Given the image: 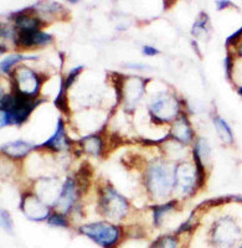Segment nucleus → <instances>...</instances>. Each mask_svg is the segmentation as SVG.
I'll use <instances>...</instances> for the list:
<instances>
[{"instance_id": "obj_1", "label": "nucleus", "mask_w": 242, "mask_h": 248, "mask_svg": "<svg viewBox=\"0 0 242 248\" xmlns=\"http://www.w3.org/2000/svg\"><path fill=\"white\" fill-rule=\"evenodd\" d=\"M43 99H35L32 97L24 96L23 93L13 88L12 94H1V106H0V123L1 127L6 125H21L31 112L43 103Z\"/></svg>"}, {"instance_id": "obj_2", "label": "nucleus", "mask_w": 242, "mask_h": 248, "mask_svg": "<svg viewBox=\"0 0 242 248\" xmlns=\"http://www.w3.org/2000/svg\"><path fill=\"white\" fill-rule=\"evenodd\" d=\"M146 186L158 198H163L175 187V168L163 161H155L146 172Z\"/></svg>"}, {"instance_id": "obj_3", "label": "nucleus", "mask_w": 242, "mask_h": 248, "mask_svg": "<svg viewBox=\"0 0 242 248\" xmlns=\"http://www.w3.org/2000/svg\"><path fill=\"white\" fill-rule=\"evenodd\" d=\"M80 233L85 234L93 242L103 248H114L121 238V230L118 226L107 222H93L82 225L79 229Z\"/></svg>"}, {"instance_id": "obj_4", "label": "nucleus", "mask_w": 242, "mask_h": 248, "mask_svg": "<svg viewBox=\"0 0 242 248\" xmlns=\"http://www.w3.org/2000/svg\"><path fill=\"white\" fill-rule=\"evenodd\" d=\"M98 207L101 214L111 220H121L129 210L128 201L110 185L101 190Z\"/></svg>"}, {"instance_id": "obj_5", "label": "nucleus", "mask_w": 242, "mask_h": 248, "mask_svg": "<svg viewBox=\"0 0 242 248\" xmlns=\"http://www.w3.org/2000/svg\"><path fill=\"white\" fill-rule=\"evenodd\" d=\"M241 237V229L231 216H224L212 226L211 240L217 247H232Z\"/></svg>"}, {"instance_id": "obj_6", "label": "nucleus", "mask_w": 242, "mask_h": 248, "mask_svg": "<svg viewBox=\"0 0 242 248\" xmlns=\"http://www.w3.org/2000/svg\"><path fill=\"white\" fill-rule=\"evenodd\" d=\"M41 82L36 72L28 67H20L15 71L13 88L23 93L24 96L35 98L41 87Z\"/></svg>"}, {"instance_id": "obj_7", "label": "nucleus", "mask_w": 242, "mask_h": 248, "mask_svg": "<svg viewBox=\"0 0 242 248\" xmlns=\"http://www.w3.org/2000/svg\"><path fill=\"white\" fill-rule=\"evenodd\" d=\"M150 113L155 122L166 123L177 116L179 102L175 99L174 96H168V94L158 97L150 105Z\"/></svg>"}, {"instance_id": "obj_8", "label": "nucleus", "mask_w": 242, "mask_h": 248, "mask_svg": "<svg viewBox=\"0 0 242 248\" xmlns=\"http://www.w3.org/2000/svg\"><path fill=\"white\" fill-rule=\"evenodd\" d=\"M197 187L196 170L189 164H180L175 168V189L181 195L192 194Z\"/></svg>"}, {"instance_id": "obj_9", "label": "nucleus", "mask_w": 242, "mask_h": 248, "mask_svg": "<svg viewBox=\"0 0 242 248\" xmlns=\"http://www.w3.org/2000/svg\"><path fill=\"white\" fill-rule=\"evenodd\" d=\"M21 209H23L26 217L30 218L31 221H35V222L45 221L46 218L50 217L48 206L32 194L24 195L23 201H21Z\"/></svg>"}, {"instance_id": "obj_10", "label": "nucleus", "mask_w": 242, "mask_h": 248, "mask_svg": "<svg viewBox=\"0 0 242 248\" xmlns=\"http://www.w3.org/2000/svg\"><path fill=\"white\" fill-rule=\"evenodd\" d=\"M51 41L52 36L43 31H16L14 36V43L25 48L48 45Z\"/></svg>"}, {"instance_id": "obj_11", "label": "nucleus", "mask_w": 242, "mask_h": 248, "mask_svg": "<svg viewBox=\"0 0 242 248\" xmlns=\"http://www.w3.org/2000/svg\"><path fill=\"white\" fill-rule=\"evenodd\" d=\"M79 189H77L76 181L73 179L68 178L65 181L64 186H62V190L60 192L59 200H57V207H59L60 211L62 214H67L72 206L75 205L77 200V196H79Z\"/></svg>"}, {"instance_id": "obj_12", "label": "nucleus", "mask_w": 242, "mask_h": 248, "mask_svg": "<svg viewBox=\"0 0 242 248\" xmlns=\"http://www.w3.org/2000/svg\"><path fill=\"white\" fill-rule=\"evenodd\" d=\"M32 10H34V6L15 15L14 24L17 31H40V28H43L44 21L40 20L39 16L32 14L31 13Z\"/></svg>"}, {"instance_id": "obj_13", "label": "nucleus", "mask_w": 242, "mask_h": 248, "mask_svg": "<svg viewBox=\"0 0 242 248\" xmlns=\"http://www.w3.org/2000/svg\"><path fill=\"white\" fill-rule=\"evenodd\" d=\"M70 143L71 141L68 140L67 136H66L64 122H62V119H59L57 128L52 137L48 139L43 145H40V148H46V149L52 150V152H61V150H67L71 147Z\"/></svg>"}, {"instance_id": "obj_14", "label": "nucleus", "mask_w": 242, "mask_h": 248, "mask_svg": "<svg viewBox=\"0 0 242 248\" xmlns=\"http://www.w3.org/2000/svg\"><path fill=\"white\" fill-rule=\"evenodd\" d=\"M172 136L174 137L177 140H179L180 143H189V141L193 139L194 136V132H193L192 127H190V123H189L186 116L181 114L179 118L175 121V123L173 124V130Z\"/></svg>"}, {"instance_id": "obj_15", "label": "nucleus", "mask_w": 242, "mask_h": 248, "mask_svg": "<svg viewBox=\"0 0 242 248\" xmlns=\"http://www.w3.org/2000/svg\"><path fill=\"white\" fill-rule=\"evenodd\" d=\"M34 148V145H31L30 143H26V141L23 140H16L13 141V143H8L5 144V145H3L1 150H3L8 156H10V158L19 159L25 156L26 154H29Z\"/></svg>"}, {"instance_id": "obj_16", "label": "nucleus", "mask_w": 242, "mask_h": 248, "mask_svg": "<svg viewBox=\"0 0 242 248\" xmlns=\"http://www.w3.org/2000/svg\"><path fill=\"white\" fill-rule=\"evenodd\" d=\"M144 91V83L141 78H132L124 87V97L127 99L128 105L133 106L141 98Z\"/></svg>"}, {"instance_id": "obj_17", "label": "nucleus", "mask_w": 242, "mask_h": 248, "mask_svg": "<svg viewBox=\"0 0 242 248\" xmlns=\"http://www.w3.org/2000/svg\"><path fill=\"white\" fill-rule=\"evenodd\" d=\"M79 144L82 152L87 153L90 155H99L103 150V141L96 134L82 138Z\"/></svg>"}, {"instance_id": "obj_18", "label": "nucleus", "mask_w": 242, "mask_h": 248, "mask_svg": "<svg viewBox=\"0 0 242 248\" xmlns=\"http://www.w3.org/2000/svg\"><path fill=\"white\" fill-rule=\"evenodd\" d=\"M214 125L216 128V132L219 134L220 139L224 141L227 145H231L234 143V133L231 130V128L228 127V124L226 123V121H224L221 117L215 116L214 117Z\"/></svg>"}, {"instance_id": "obj_19", "label": "nucleus", "mask_w": 242, "mask_h": 248, "mask_svg": "<svg viewBox=\"0 0 242 248\" xmlns=\"http://www.w3.org/2000/svg\"><path fill=\"white\" fill-rule=\"evenodd\" d=\"M92 168L88 165V163H83V165L80 168V170L77 171L76 179H75L80 192L87 190V187L90 186L91 178H92Z\"/></svg>"}, {"instance_id": "obj_20", "label": "nucleus", "mask_w": 242, "mask_h": 248, "mask_svg": "<svg viewBox=\"0 0 242 248\" xmlns=\"http://www.w3.org/2000/svg\"><path fill=\"white\" fill-rule=\"evenodd\" d=\"M175 207V201H170V202L163 203V205H155L152 206L153 210V221H154L155 226H159L161 222V218L166 212L172 211Z\"/></svg>"}, {"instance_id": "obj_21", "label": "nucleus", "mask_w": 242, "mask_h": 248, "mask_svg": "<svg viewBox=\"0 0 242 248\" xmlns=\"http://www.w3.org/2000/svg\"><path fill=\"white\" fill-rule=\"evenodd\" d=\"M26 59H34V57H28L19 54L9 55V56H6L5 59L1 61V72H3V74H10V70H12L15 65H17L20 61H23V60Z\"/></svg>"}, {"instance_id": "obj_22", "label": "nucleus", "mask_w": 242, "mask_h": 248, "mask_svg": "<svg viewBox=\"0 0 242 248\" xmlns=\"http://www.w3.org/2000/svg\"><path fill=\"white\" fill-rule=\"evenodd\" d=\"M66 91L67 87L65 86V82H61V87H60L59 94L55 98V106L57 107V109L61 110L62 113H68V102L67 97H66Z\"/></svg>"}, {"instance_id": "obj_23", "label": "nucleus", "mask_w": 242, "mask_h": 248, "mask_svg": "<svg viewBox=\"0 0 242 248\" xmlns=\"http://www.w3.org/2000/svg\"><path fill=\"white\" fill-rule=\"evenodd\" d=\"M124 81H126V77L121 74H112V82H113V87H114L115 92H117V102L121 101L122 98H124Z\"/></svg>"}, {"instance_id": "obj_24", "label": "nucleus", "mask_w": 242, "mask_h": 248, "mask_svg": "<svg viewBox=\"0 0 242 248\" xmlns=\"http://www.w3.org/2000/svg\"><path fill=\"white\" fill-rule=\"evenodd\" d=\"M152 248H177V238L173 236L159 237L152 246Z\"/></svg>"}, {"instance_id": "obj_25", "label": "nucleus", "mask_w": 242, "mask_h": 248, "mask_svg": "<svg viewBox=\"0 0 242 248\" xmlns=\"http://www.w3.org/2000/svg\"><path fill=\"white\" fill-rule=\"evenodd\" d=\"M194 150L199 154V156L201 158V160L203 161L206 160V159H209V156H210V147H209L208 141L203 138L197 140Z\"/></svg>"}, {"instance_id": "obj_26", "label": "nucleus", "mask_w": 242, "mask_h": 248, "mask_svg": "<svg viewBox=\"0 0 242 248\" xmlns=\"http://www.w3.org/2000/svg\"><path fill=\"white\" fill-rule=\"evenodd\" d=\"M48 225L55 226V227H68L67 218L64 214H51L48 218Z\"/></svg>"}, {"instance_id": "obj_27", "label": "nucleus", "mask_w": 242, "mask_h": 248, "mask_svg": "<svg viewBox=\"0 0 242 248\" xmlns=\"http://www.w3.org/2000/svg\"><path fill=\"white\" fill-rule=\"evenodd\" d=\"M206 23H208V16H206V14H201V16L196 20V23L193 26V32H194L196 36H199L201 32H205Z\"/></svg>"}, {"instance_id": "obj_28", "label": "nucleus", "mask_w": 242, "mask_h": 248, "mask_svg": "<svg viewBox=\"0 0 242 248\" xmlns=\"http://www.w3.org/2000/svg\"><path fill=\"white\" fill-rule=\"evenodd\" d=\"M242 41V28H240L236 32H234L232 35L226 39V46L227 47H235V46H239V44Z\"/></svg>"}, {"instance_id": "obj_29", "label": "nucleus", "mask_w": 242, "mask_h": 248, "mask_svg": "<svg viewBox=\"0 0 242 248\" xmlns=\"http://www.w3.org/2000/svg\"><path fill=\"white\" fill-rule=\"evenodd\" d=\"M82 70H83V66L79 65V66H76V67H73L72 70H71L70 72H68L67 77H66V79H65V86H66V87L68 88L71 85H72L73 82H75V79L77 78V76H79V75L81 74Z\"/></svg>"}, {"instance_id": "obj_30", "label": "nucleus", "mask_w": 242, "mask_h": 248, "mask_svg": "<svg viewBox=\"0 0 242 248\" xmlns=\"http://www.w3.org/2000/svg\"><path fill=\"white\" fill-rule=\"evenodd\" d=\"M0 217H1V226H3V229L5 230V231H8L9 233H12L13 232V221H12V217H10V215L3 210V211H1V215H0Z\"/></svg>"}, {"instance_id": "obj_31", "label": "nucleus", "mask_w": 242, "mask_h": 248, "mask_svg": "<svg viewBox=\"0 0 242 248\" xmlns=\"http://www.w3.org/2000/svg\"><path fill=\"white\" fill-rule=\"evenodd\" d=\"M224 63H225V71H226V77H227L228 79H231V77H232V70H234V56L228 52L227 56L225 57V61H224Z\"/></svg>"}, {"instance_id": "obj_32", "label": "nucleus", "mask_w": 242, "mask_h": 248, "mask_svg": "<svg viewBox=\"0 0 242 248\" xmlns=\"http://www.w3.org/2000/svg\"><path fill=\"white\" fill-rule=\"evenodd\" d=\"M143 54L146 55V56H154V55L159 54V51H158L155 47H153V46L145 45L143 47Z\"/></svg>"}, {"instance_id": "obj_33", "label": "nucleus", "mask_w": 242, "mask_h": 248, "mask_svg": "<svg viewBox=\"0 0 242 248\" xmlns=\"http://www.w3.org/2000/svg\"><path fill=\"white\" fill-rule=\"evenodd\" d=\"M231 5L230 1H217V9H223L226 8V6Z\"/></svg>"}, {"instance_id": "obj_34", "label": "nucleus", "mask_w": 242, "mask_h": 248, "mask_svg": "<svg viewBox=\"0 0 242 248\" xmlns=\"http://www.w3.org/2000/svg\"><path fill=\"white\" fill-rule=\"evenodd\" d=\"M237 55H239L240 57H242V41L239 44V46H237Z\"/></svg>"}, {"instance_id": "obj_35", "label": "nucleus", "mask_w": 242, "mask_h": 248, "mask_svg": "<svg viewBox=\"0 0 242 248\" xmlns=\"http://www.w3.org/2000/svg\"><path fill=\"white\" fill-rule=\"evenodd\" d=\"M237 93H239L240 96H241V97H242V85H241V86H240V87H239V88H237Z\"/></svg>"}, {"instance_id": "obj_36", "label": "nucleus", "mask_w": 242, "mask_h": 248, "mask_svg": "<svg viewBox=\"0 0 242 248\" xmlns=\"http://www.w3.org/2000/svg\"><path fill=\"white\" fill-rule=\"evenodd\" d=\"M240 248H242V245H241V247H240Z\"/></svg>"}]
</instances>
